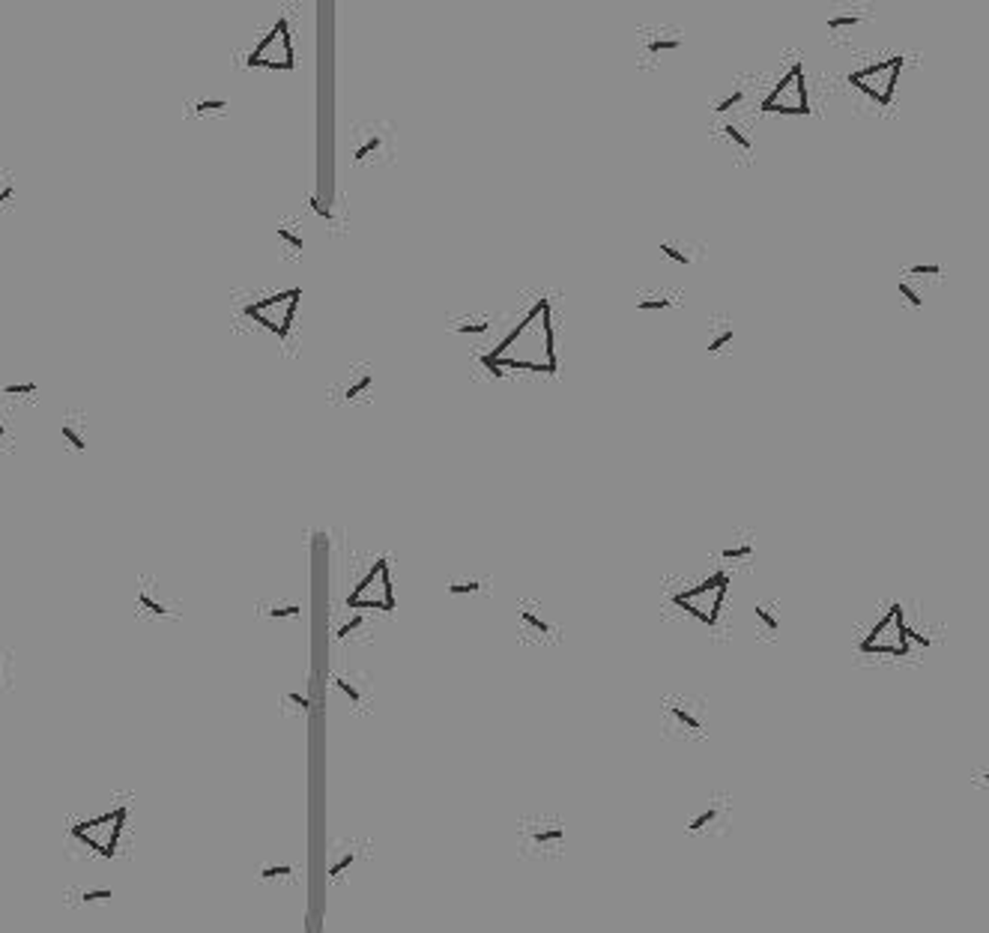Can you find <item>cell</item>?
Masks as SVG:
<instances>
[{
    "instance_id": "36",
    "label": "cell",
    "mask_w": 989,
    "mask_h": 933,
    "mask_svg": "<svg viewBox=\"0 0 989 933\" xmlns=\"http://www.w3.org/2000/svg\"><path fill=\"white\" fill-rule=\"evenodd\" d=\"M335 689H338V691H344V694H347L350 700L356 703V706L362 703V691H359V685L353 682V679H347V677H335Z\"/></svg>"
},
{
    "instance_id": "40",
    "label": "cell",
    "mask_w": 989,
    "mask_h": 933,
    "mask_svg": "<svg viewBox=\"0 0 989 933\" xmlns=\"http://www.w3.org/2000/svg\"><path fill=\"white\" fill-rule=\"evenodd\" d=\"M350 865H353V853H347V855H341V859H338V862H335V865H332V867H329V874H332V876H341V874H344V871H347V867H350Z\"/></svg>"
},
{
    "instance_id": "16",
    "label": "cell",
    "mask_w": 989,
    "mask_h": 933,
    "mask_svg": "<svg viewBox=\"0 0 989 933\" xmlns=\"http://www.w3.org/2000/svg\"><path fill=\"white\" fill-rule=\"evenodd\" d=\"M231 102L224 99V96H195V99L186 102V117H219V114H228Z\"/></svg>"
},
{
    "instance_id": "1",
    "label": "cell",
    "mask_w": 989,
    "mask_h": 933,
    "mask_svg": "<svg viewBox=\"0 0 989 933\" xmlns=\"http://www.w3.org/2000/svg\"><path fill=\"white\" fill-rule=\"evenodd\" d=\"M126 820H129V808L117 805L111 811L96 814V817L72 823L69 825V838L75 844L88 846V850L99 855V859H114L117 846H120V835L126 829Z\"/></svg>"
},
{
    "instance_id": "7",
    "label": "cell",
    "mask_w": 989,
    "mask_h": 933,
    "mask_svg": "<svg viewBox=\"0 0 989 933\" xmlns=\"http://www.w3.org/2000/svg\"><path fill=\"white\" fill-rule=\"evenodd\" d=\"M249 67L261 69H290L294 67V36H290L287 21H275V25L261 36V42L249 51L245 57Z\"/></svg>"
},
{
    "instance_id": "9",
    "label": "cell",
    "mask_w": 989,
    "mask_h": 933,
    "mask_svg": "<svg viewBox=\"0 0 989 933\" xmlns=\"http://www.w3.org/2000/svg\"><path fill=\"white\" fill-rule=\"evenodd\" d=\"M389 150H392V135L383 132L380 123H362V126L353 129L350 153H353V162H356V165L377 162V159L383 153H389Z\"/></svg>"
},
{
    "instance_id": "29",
    "label": "cell",
    "mask_w": 989,
    "mask_h": 933,
    "mask_svg": "<svg viewBox=\"0 0 989 933\" xmlns=\"http://www.w3.org/2000/svg\"><path fill=\"white\" fill-rule=\"evenodd\" d=\"M481 589H485V581H479V577H464V581H451L448 584L451 596H479Z\"/></svg>"
},
{
    "instance_id": "42",
    "label": "cell",
    "mask_w": 989,
    "mask_h": 933,
    "mask_svg": "<svg viewBox=\"0 0 989 933\" xmlns=\"http://www.w3.org/2000/svg\"><path fill=\"white\" fill-rule=\"evenodd\" d=\"M6 670H9V658L4 656V652H0V679L6 677Z\"/></svg>"
},
{
    "instance_id": "3",
    "label": "cell",
    "mask_w": 989,
    "mask_h": 933,
    "mask_svg": "<svg viewBox=\"0 0 989 933\" xmlns=\"http://www.w3.org/2000/svg\"><path fill=\"white\" fill-rule=\"evenodd\" d=\"M909 631V622H906V614H902V605L894 602L888 607V614L881 617L873 631L861 640V649L864 656H897V658H906L912 643L906 638Z\"/></svg>"
},
{
    "instance_id": "10",
    "label": "cell",
    "mask_w": 989,
    "mask_h": 933,
    "mask_svg": "<svg viewBox=\"0 0 989 933\" xmlns=\"http://www.w3.org/2000/svg\"><path fill=\"white\" fill-rule=\"evenodd\" d=\"M135 607L141 610V614L156 617V619L177 617L174 605L168 602L165 593H162V586H159V581H153V577H141V581H138V589H135Z\"/></svg>"
},
{
    "instance_id": "22",
    "label": "cell",
    "mask_w": 989,
    "mask_h": 933,
    "mask_svg": "<svg viewBox=\"0 0 989 933\" xmlns=\"http://www.w3.org/2000/svg\"><path fill=\"white\" fill-rule=\"evenodd\" d=\"M490 327H493L490 315H472V317H460L455 324H448L451 332H464V336H481V332H488Z\"/></svg>"
},
{
    "instance_id": "26",
    "label": "cell",
    "mask_w": 989,
    "mask_h": 933,
    "mask_svg": "<svg viewBox=\"0 0 989 933\" xmlns=\"http://www.w3.org/2000/svg\"><path fill=\"white\" fill-rule=\"evenodd\" d=\"M15 443H18L15 425H13V420H9V413L0 410V455H4V452H13Z\"/></svg>"
},
{
    "instance_id": "41",
    "label": "cell",
    "mask_w": 989,
    "mask_h": 933,
    "mask_svg": "<svg viewBox=\"0 0 989 933\" xmlns=\"http://www.w3.org/2000/svg\"><path fill=\"white\" fill-rule=\"evenodd\" d=\"M287 703H294L296 710L308 712V697H305L303 691H287Z\"/></svg>"
},
{
    "instance_id": "2",
    "label": "cell",
    "mask_w": 989,
    "mask_h": 933,
    "mask_svg": "<svg viewBox=\"0 0 989 933\" xmlns=\"http://www.w3.org/2000/svg\"><path fill=\"white\" fill-rule=\"evenodd\" d=\"M902 69H906V60L897 55V57L879 60V63H873V67L855 69L852 75H849V84H852V88L861 96H867L873 105H879V109H888V105L897 99Z\"/></svg>"
},
{
    "instance_id": "4",
    "label": "cell",
    "mask_w": 989,
    "mask_h": 933,
    "mask_svg": "<svg viewBox=\"0 0 989 933\" xmlns=\"http://www.w3.org/2000/svg\"><path fill=\"white\" fill-rule=\"evenodd\" d=\"M726 589H729V575L726 572H715V575H708L703 584L685 589V593H675L673 605H679L691 617L706 622V626H717V617H720V607H724Z\"/></svg>"
},
{
    "instance_id": "38",
    "label": "cell",
    "mask_w": 989,
    "mask_h": 933,
    "mask_svg": "<svg viewBox=\"0 0 989 933\" xmlns=\"http://www.w3.org/2000/svg\"><path fill=\"white\" fill-rule=\"evenodd\" d=\"M111 897H114L111 888H88V892L81 895L84 904H102V900H111Z\"/></svg>"
},
{
    "instance_id": "12",
    "label": "cell",
    "mask_w": 989,
    "mask_h": 933,
    "mask_svg": "<svg viewBox=\"0 0 989 933\" xmlns=\"http://www.w3.org/2000/svg\"><path fill=\"white\" fill-rule=\"evenodd\" d=\"M371 386H374L371 366H368V362H356V366H350L347 371H344V378L338 380L335 392H338L341 401L353 404V401H362L365 395L371 392Z\"/></svg>"
},
{
    "instance_id": "5",
    "label": "cell",
    "mask_w": 989,
    "mask_h": 933,
    "mask_svg": "<svg viewBox=\"0 0 989 933\" xmlns=\"http://www.w3.org/2000/svg\"><path fill=\"white\" fill-rule=\"evenodd\" d=\"M762 111L768 114H810V99H808V78H804V67L801 63H792V69L783 75V78L774 84V90L762 99L759 105Z\"/></svg>"
},
{
    "instance_id": "21",
    "label": "cell",
    "mask_w": 989,
    "mask_h": 933,
    "mask_svg": "<svg viewBox=\"0 0 989 933\" xmlns=\"http://www.w3.org/2000/svg\"><path fill=\"white\" fill-rule=\"evenodd\" d=\"M666 712H670L675 721H679L682 731H691V733H700V731H703V721L691 712V706H687V703L670 700V703H666Z\"/></svg>"
},
{
    "instance_id": "6",
    "label": "cell",
    "mask_w": 989,
    "mask_h": 933,
    "mask_svg": "<svg viewBox=\"0 0 989 933\" xmlns=\"http://www.w3.org/2000/svg\"><path fill=\"white\" fill-rule=\"evenodd\" d=\"M350 610H395V589L389 577V563L377 560L359 586L347 596Z\"/></svg>"
},
{
    "instance_id": "14",
    "label": "cell",
    "mask_w": 989,
    "mask_h": 933,
    "mask_svg": "<svg viewBox=\"0 0 989 933\" xmlns=\"http://www.w3.org/2000/svg\"><path fill=\"white\" fill-rule=\"evenodd\" d=\"M275 237H278V245H282V252L287 257H294V261H296V257L305 254V231H303V222H299V219L287 216V219L278 222Z\"/></svg>"
},
{
    "instance_id": "43",
    "label": "cell",
    "mask_w": 989,
    "mask_h": 933,
    "mask_svg": "<svg viewBox=\"0 0 989 933\" xmlns=\"http://www.w3.org/2000/svg\"><path fill=\"white\" fill-rule=\"evenodd\" d=\"M984 781H986V784H989V772H984V775H981Z\"/></svg>"
},
{
    "instance_id": "31",
    "label": "cell",
    "mask_w": 989,
    "mask_h": 933,
    "mask_svg": "<svg viewBox=\"0 0 989 933\" xmlns=\"http://www.w3.org/2000/svg\"><path fill=\"white\" fill-rule=\"evenodd\" d=\"M741 102H745V90L736 88V90H729L726 96H720V99H715V102H712V109H715L717 114H724V111L736 109V105H741Z\"/></svg>"
},
{
    "instance_id": "23",
    "label": "cell",
    "mask_w": 989,
    "mask_h": 933,
    "mask_svg": "<svg viewBox=\"0 0 989 933\" xmlns=\"http://www.w3.org/2000/svg\"><path fill=\"white\" fill-rule=\"evenodd\" d=\"M661 254L666 257V261H673V264H679V266L694 264V252H691V245H687L685 240H664V243H661Z\"/></svg>"
},
{
    "instance_id": "30",
    "label": "cell",
    "mask_w": 989,
    "mask_h": 933,
    "mask_svg": "<svg viewBox=\"0 0 989 933\" xmlns=\"http://www.w3.org/2000/svg\"><path fill=\"white\" fill-rule=\"evenodd\" d=\"M897 291H900V296H902V303H906V306H912V308H923V294L918 291V287L915 285H912L909 282V278H900V285H897Z\"/></svg>"
},
{
    "instance_id": "25",
    "label": "cell",
    "mask_w": 989,
    "mask_h": 933,
    "mask_svg": "<svg viewBox=\"0 0 989 933\" xmlns=\"http://www.w3.org/2000/svg\"><path fill=\"white\" fill-rule=\"evenodd\" d=\"M750 556H754V542H750V539H741V542H733V544H726V548H724V551H720V560H726V563H738V560H750Z\"/></svg>"
},
{
    "instance_id": "33",
    "label": "cell",
    "mask_w": 989,
    "mask_h": 933,
    "mask_svg": "<svg viewBox=\"0 0 989 933\" xmlns=\"http://www.w3.org/2000/svg\"><path fill=\"white\" fill-rule=\"evenodd\" d=\"M902 273L912 278H935V275H942V264H912Z\"/></svg>"
},
{
    "instance_id": "34",
    "label": "cell",
    "mask_w": 989,
    "mask_h": 933,
    "mask_svg": "<svg viewBox=\"0 0 989 933\" xmlns=\"http://www.w3.org/2000/svg\"><path fill=\"white\" fill-rule=\"evenodd\" d=\"M754 614H757V619L762 622V626H766V628L771 631V635L780 628V619L774 617V610H771L768 605H757V607H754Z\"/></svg>"
},
{
    "instance_id": "20",
    "label": "cell",
    "mask_w": 989,
    "mask_h": 933,
    "mask_svg": "<svg viewBox=\"0 0 989 933\" xmlns=\"http://www.w3.org/2000/svg\"><path fill=\"white\" fill-rule=\"evenodd\" d=\"M18 198V177L13 168H0V213L13 210V203Z\"/></svg>"
},
{
    "instance_id": "8",
    "label": "cell",
    "mask_w": 989,
    "mask_h": 933,
    "mask_svg": "<svg viewBox=\"0 0 989 933\" xmlns=\"http://www.w3.org/2000/svg\"><path fill=\"white\" fill-rule=\"evenodd\" d=\"M296 303H299V291H296V287H290V291H284V294H273V296L257 299V303H245L242 315L257 320L263 329H270V332H275V336L284 338L287 329H290V320H294Z\"/></svg>"
},
{
    "instance_id": "32",
    "label": "cell",
    "mask_w": 989,
    "mask_h": 933,
    "mask_svg": "<svg viewBox=\"0 0 989 933\" xmlns=\"http://www.w3.org/2000/svg\"><path fill=\"white\" fill-rule=\"evenodd\" d=\"M864 21L861 13H846V16H831L828 18V30H849V27H858Z\"/></svg>"
},
{
    "instance_id": "13",
    "label": "cell",
    "mask_w": 989,
    "mask_h": 933,
    "mask_svg": "<svg viewBox=\"0 0 989 933\" xmlns=\"http://www.w3.org/2000/svg\"><path fill=\"white\" fill-rule=\"evenodd\" d=\"M682 48V34L673 27H658L654 34H643L640 36V57L649 60V63H658L664 55H670V51H679Z\"/></svg>"
},
{
    "instance_id": "39",
    "label": "cell",
    "mask_w": 989,
    "mask_h": 933,
    "mask_svg": "<svg viewBox=\"0 0 989 933\" xmlns=\"http://www.w3.org/2000/svg\"><path fill=\"white\" fill-rule=\"evenodd\" d=\"M359 626H362V617L356 614V617L347 619V622H344V626L335 631V638H338V640H347V638H353V631H359Z\"/></svg>"
},
{
    "instance_id": "18",
    "label": "cell",
    "mask_w": 989,
    "mask_h": 933,
    "mask_svg": "<svg viewBox=\"0 0 989 933\" xmlns=\"http://www.w3.org/2000/svg\"><path fill=\"white\" fill-rule=\"evenodd\" d=\"M733 338H736V327L726 317L715 320L712 329H708V353H724Z\"/></svg>"
},
{
    "instance_id": "17",
    "label": "cell",
    "mask_w": 989,
    "mask_h": 933,
    "mask_svg": "<svg viewBox=\"0 0 989 933\" xmlns=\"http://www.w3.org/2000/svg\"><path fill=\"white\" fill-rule=\"evenodd\" d=\"M518 619H520V631L523 635H539V638H547L553 631V626L547 622L539 610L530 607V605H520L518 607Z\"/></svg>"
},
{
    "instance_id": "35",
    "label": "cell",
    "mask_w": 989,
    "mask_h": 933,
    "mask_svg": "<svg viewBox=\"0 0 989 933\" xmlns=\"http://www.w3.org/2000/svg\"><path fill=\"white\" fill-rule=\"evenodd\" d=\"M715 820H717V808H706L700 817H694L691 823H687V832H703V829H708V825H712Z\"/></svg>"
},
{
    "instance_id": "11",
    "label": "cell",
    "mask_w": 989,
    "mask_h": 933,
    "mask_svg": "<svg viewBox=\"0 0 989 933\" xmlns=\"http://www.w3.org/2000/svg\"><path fill=\"white\" fill-rule=\"evenodd\" d=\"M60 440L75 455H84L90 449V420L84 410H67L60 420Z\"/></svg>"
},
{
    "instance_id": "24",
    "label": "cell",
    "mask_w": 989,
    "mask_h": 933,
    "mask_svg": "<svg viewBox=\"0 0 989 933\" xmlns=\"http://www.w3.org/2000/svg\"><path fill=\"white\" fill-rule=\"evenodd\" d=\"M562 838H565V829H562V825H547V829H539V825H532V846H535V850H541V846H559V844H562Z\"/></svg>"
},
{
    "instance_id": "28",
    "label": "cell",
    "mask_w": 989,
    "mask_h": 933,
    "mask_svg": "<svg viewBox=\"0 0 989 933\" xmlns=\"http://www.w3.org/2000/svg\"><path fill=\"white\" fill-rule=\"evenodd\" d=\"M720 132H724V135H726V141L733 144V147H738L745 156L754 153V144H750V138H747L745 132H741V129H738L736 123H724V126H720Z\"/></svg>"
},
{
    "instance_id": "19",
    "label": "cell",
    "mask_w": 989,
    "mask_h": 933,
    "mask_svg": "<svg viewBox=\"0 0 989 933\" xmlns=\"http://www.w3.org/2000/svg\"><path fill=\"white\" fill-rule=\"evenodd\" d=\"M679 306V299H675V294L670 291H646V294H637V308L640 311H666Z\"/></svg>"
},
{
    "instance_id": "37",
    "label": "cell",
    "mask_w": 989,
    "mask_h": 933,
    "mask_svg": "<svg viewBox=\"0 0 989 933\" xmlns=\"http://www.w3.org/2000/svg\"><path fill=\"white\" fill-rule=\"evenodd\" d=\"M290 874H294V867H290V865H270V867H263L257 876H261V879H284Z\"/></svg>"
},
{
    "instance_id": "15",
    "label": "cell",
    "mask_w": 989,
    "mask_h": 933,
    "mask_svg": "<svg viewBox=\"0 0 989 933\" xmlns=\"http://www.w3.org/2000/svg\"><path fill=\"white\" fill-rule=\"evenodd\" d=\"M39 383L34 378H9L0 380V401H34Z\"/></svg>"
},
{
    "instance_id": "27",
    "label": "cell",
    "mask_w": 989,
    "mask_h": 933,
    "mask_svg": "<svg viewBox=\"0 0 989 933\" xmlns=\"http://www.w3.org/2000/svg\"><path fill=\"white\" fill-rule=\"evenodd\" d=\"M299 602H273V605H263L257 614L261 617H270V619H284V617H299Z\"/></svg>"
}]
</instances>
